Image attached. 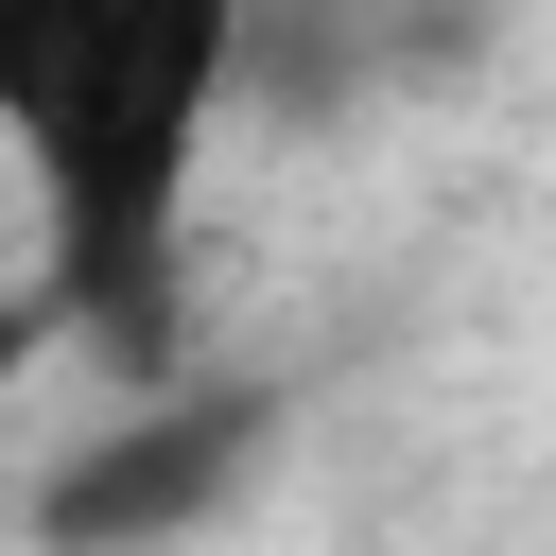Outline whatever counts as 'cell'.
I'll return each instance as SVG.
<instances>
[{
  "label": "cell",
  "instance_id": "obj_2",
  "mask_svg": "<svg viewBox=\"0 0 556 556\" xmlns=\"http://www.w3.org/2000/svg\"><path fill=\"white\" fill-rule=\"evenodd\" d=\"M261 417L278 400H226V382H156V400H122L52 486H35V539L52 556H122V539H191L243 469H261Z\"/></svg>",
  "mask_w": 556,
  "mask_h": 556
},
{
  "label": "cell",
  "instance_id": "obj_1",
  "mask_svg": "<svg viewBox=\"0 0 556 556\" xmlns=\"http://www.w3.org/2000/svg\"><path fill=\"white\" fill-rule=\"evenodd\" d=\"M261 17L278 0H0V122L52 226V313L122 365V400L174 382V226L226 87L261 70Z\"/></svg>",
  "mask_w": 556,
  "mask_h": 556
}]
</instances>
